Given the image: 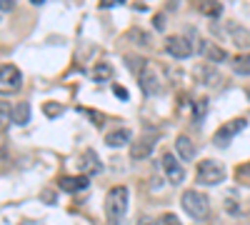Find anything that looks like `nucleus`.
<instances>
[{
  "mask_svg": "<svg viewBox=\"0 0 250 225\" xmlns=\"http://www.w3.org/2000/svg\"><path fill=\"white\" fill-rule=\"evenodd\" d=\"M125 213H128V188L115 185L105 195V220H108V225H120Z\"/></svg>",
  "mask_w": 250,
  "mask_h": 225,
  "instance_id": "nucleus-1",
  "label": "nucleus"
},
{
  "mask_svg": "<svg viewBox=\"0 0 250 225\" xmlns=\"http://www.w3.org/2000/svg\"><path fill=\"white\" fill-rule=\"evenodd\" d=\"M180 203H183V210L195 220H203L210 213V200H208V195H203L200 190H185Z\"/></svg>",
  "mask_w": 250,
  "mask_h": 225,
  "instance_id": "nucleus-2",
  "label": "nucleus"
},
{
  "mask_svg": "<svg viewBox=\"0 0 250 225\" xmlns=\"http://www.w3.org/2000/svg\"><path fill=\"white\" fill-rule=\"evenodd\" d=\"M195 178H198L200 185H218V183L225 180V168L218 160H200Z\"/></svg>",
  "mask_w": 250,
  "mask_h": 225,
  "instance_id": "nucleus-3",
  "label": "nucleus"
},
{
  "mask_svg": "<svg viewBox=\"0 0 250 225\" xmlns=\"http://www.w3.org/2000/svg\"><path fill=\"white\" fill-rule=\"evenodd\" d=\"M20 88H23V73L13 63L0 65V95H15Z\"/></svg>",
  "mask_w": 250,
  "mask_h": 225,
  "instance_id": "nucleus-4",
  "label": "nucleus"
},
{
  "mask_svg": "<svg viewBox=\"0 0 250 225\" xmlns=\"http://www.w3.org/2000/svg\"><path fill=\"white\" fill-rule=\"evenodd\" d=\"M248 128V120L245 118H233V120H228V123H223V125L215 130V135H213V140H215V145H220V148H225L228 143H230L238 133H243Z\"/></svg>",
  "mask_w": 250,
  "mask_h": 225,
  "instance_id": "nucleus-5",
  "label": "nucleus"
},
{
  "mask_svg": "<svg viewBox=\"0 0 250 225\" xmlns=\"http://www.w3.org/2000/svg\"><path fill=\"white\" fill-rule=\"evenodd\" d=\"M138 80H140V88H143L145 95H158L163 90V78L158 75V68L150 65V63H145V68L140 70Z\"/></svg>",
  "mask_w": 250,
  "mask_h": 225,
  "instance_id": "nucleus-6",
  "label": "nucleus"
},
{
  "mask_svg": "<svg viewBox=\"0 0 250 225\" xmlns=\"http://www.w3.org/2000/svg\"><path fill=\"white\" fill-rule=\"evenodd\" d=\"M165 50L170 53V58H178V60H185L193 55V43L183 35H168L165 38Z\"/></svg>",
  "mask_w": 250,
  "mask_h": 225,
  "instance_id": "nucleus-7",
  "label": "nucleus"
},
{
  "mask_svg": "<svg viewBox=\"0 0 250 225\" xmlns=\"http://www.w3.org/2000/svg\"><path fill=\"white\" fill-rule=\"evenodd\" d=\"M155 143H158V135L155 133H145L140 138L133 140V145H130V158L133 160H145V158H150L153 148H155Z\"/></svg>",
  "mask_w": 250,
  "mask_h": 225,
  "instance_id": "nucleus-8",
  "label": "nucleus"
},
{
  "mask_svg": "<svg viewBox=\"0 0 250 225\" xmlns=\"http://www.w3.org/2000/svg\"><path fill=\"white\" fill-rule=\"evenodd\" d=\"M163 170H165V175H168V180L173 183V185H180V183L185 180V170L180 165V160L170 153L163 155Z\"/></svg>",
  "mask_w": 250,
  "mask_h": 225,
  "instance_id": "nucleus-9",
  "label": "nucleus"
},
{
  "mask_svg": "<svg viewBox=\"0 0 250 225\" xmlns=\"http://www.w3.org/2000/svg\"><path fill=\"white\" fill-rule=\"evenodd\" d=\"M225 33L230 35V40H233V45H238V48H250V30L245 28V25H240V23H235V20H230V23H225Z\"/></svg>",
  "mask_w": 250,
  "mask_h": 225,
  "instance_id": "nucleus-10",
  "label": "nucleus"
},
{
  "mask_svg": "<svg viewBox=\"0 0 250 225\" xmlns=\"http://www.w3.org/2000/svg\"><path fill=\"white\" fill-rule=\"evenodd\" d=\"M78 168L83 170V175H98L100 170H103V163H100V158H98V153L95 150H85L80 158H78Z\"/></svg>",
  "mask_w": 250,
  "mask_h": 225,
  "instance_id": "nucleus-11",
  "label": "nucleus"
},
{
  "mask_svg": "<svg viewBox=\"0 0 250 225\" xmlns=\"http://www.w3.org/2000/svg\"><path fill=\"white\" fill-rule=\"evenodd\" d=\"M200 55L208 60V63H225L228 60V53L220 48V45H215V43H210V40H203L200 43Z\"/></svg>",
  "mask_w": 250,
  "mask_h": 225,
  "instance_id": "nucleus-12",
  "label": "nucleus"
},
{
  "mask_svg": "<svg viewBox=\"0 0 250 225\" xmlns=\"http://www.w3.org/2000/svg\"><path fill=\"white\" fill-rule=\"evenodd\" d=\"M90 185V178L88 175H65L60 178V188L65 193H80Z\"/></svg>",
  "mask_w": 250,
  "mask_h": 225,
  "instance_id": "nucleus-13",
  "label": "nucleus"
},
{
  "mask_svg": "<svg viewBox=\"0 0 250 225\" xmlns=\"http://www.w3.org/2000/svg\"><path fill=\"white\" fill-rule=\"evenodd\" d=\"M175 150L183 160H193L198 155V148H195V143L188 138V135H178L175 138Z\"/></svg>",
  "mask_w": 250,
  "mask_h": 225,
  "instance_id": "nucleus-14",
  "label": "nucleus"
},
{
  "mask_svg": "<svg viewBox=\"0 0 250 225\" xmlns=\"http://www.w3.org/2000/svg\"><path fill=\"white\" fill-rule=\"evenodd\" d=\"M130 138H133V133H130L128 128H118V130L108 133L105 145H108V148H123V145H130Z\"/></svg>",
  "mask_w": 250,
  "mask_h": 225,
  "instance_id": "nucleus-15",
  "label": "nucleus"
},
{
  "mask_svg": "<svg viewBox=\"0 0 250 225\" xmlns=\"http://www.w3.org/2000/svg\"><path fill=\"white\" fill-rule=\"evenodd\" d=\"M198 8L208 18H220L223 15V5L218 3V0H198Z\"/></svg>",
  "mask_w": 250,
  "mask_h": 225,
  "instance_id": "nucleus-16",
  "label": "nucleus"
},
{
  "mask_svg": "<svg viewBox=\"0 0 250 225\" xmlns=\"http://www.w3.org/2000/svg\"><path fill=\"white\" fill-rule=\"evenodd\" d=\"M195 75H200V83H203V85H220V75H218L215 70H210L208 65L195 68Z\"/></svg>",
  "mask_w": 250,
  "mask_h": 225,
  "instance_id": "nucleus-17",
  "label": "nucleus"
},
{
  "mask_svg": "<svg viewBox=\"0 0 250 225\" xmlns=\"http://www.w3.org/2000/svg\"><path fill=\"white\" fill-rule=\"evenodd\" d=\"M30 120V103H18L15 108H13V123L15 125H25V123Z\"/></svg>",
  "mask_w": 250,
  "mask_h": 225,
  "instance_id": "nucleus-18",
  "label": "nucleus"
},
{
  "mask_svg": "<svg viewBox=\"0 0 250 225\" xmlns=\"http://www.w3.org/2000/svg\"><path fill=\"white\" fill-rule=\"evenodd\" d=\"M90 75H93L95 83H105V80L113 78V65H110V63H98V65L93 68Z\"/></svg>",
  "mask_w": 250,
  "mask_h": 225,
  "instance_id": "nucleus-19",
  "label": "nucleus"
},
{
  "mask_svg": "<svg viewBox=\"0 0 250 225\" xmlns=\"http://www.w3.org/2000/svg\"><path fill=\"white\" fill-rule=\"evenodd\" d=\"M10 120H13V108L8 100L0 98V133H5L10 128Z\"/></svg>",
  "mask_w": 250,
  "mask_h": 225,
  "instance_id": "nucleus-20",
  "label": "nucleus"
},
{
  "mask_svg": "<svg viewBox=\"0 0 250 225\" xmlns=\"http://www.w3.org/2000/svg\"><path fill=\"white\" fill-rule=\"evenodd\" d=\"M233 70H235L238 75L250 78V53H243V55L233 58Z\"/></svg>",
  "mask_w": 250,
  "mask_h": 225,
  "instance_id": "nucleus-21",
  "label": "nucleus"
},
{
  "mask_svg": "<svg viewBox=\"0 0 250 225\" xmlns=\"http://www.w3.org/2000/svg\"><path fill=\"white\" fill-rule=\"evenodd\" d=\"M205 115H208V98H195L193 100V120L203 123Z\"/></svg>",
  "mask_w": 250,
  "mask_h": 225,
  "instance_id": "nucleus-22",
  "label": "nucleus"
},
{
  "mask_svg": "<svg viewBox=\"0 0 250 225\" xmlns=\"http://www.w3.org/2000/svg\"><path fill=\"white\" fill-rule=\"evenodd\" d=\"M128 40H133V43L135 45H150V38H148V33H145V30H140V28H130L128 30Z\"/></svg>",
  "mask_w": 250,
  "mask_h": 225,
  "instance_id": "nucleus-23",
  "label": "nucleus"
},
{
  "mask_svg": "<svg viewBox=\"0 0 250 225\" xmlns=\"http://www.w3.org/2000/svg\"><path fill=\"white\" fill-rule=\"evenodd\" d=\"M145 63H148V60H143V58H138V55H130V58H125V65H128L135 75H140V70L145 68Z\"/></svg>",
  "mask_w": 250,
  "mask_h": 225,
  "instance_id": "nucleus-24",
  "label": "nucleus"
},
{
  "mask_svg": "<svg viewBox=\"0 0 250 225\" xmlns=\"http://www.w3.org/2000/svg\"><path fill=\"white\" fill-rule=\"evenodd\" d=\"M158 225H183V223H180V218L175 213H163L158 218Z\"/></svg>",
  "mask_w": 250,
  "mask_h": 225,
  "instance_id": "nucleus-25",
  "label": "nucleus"
},
{
  "mask_svg": "<svg viewBox=\"0 0 250 225\" xmlns=\"http://www.w3.org/2000/svg\"><path fill=\"white\" fill-rule=\"evenodd\" d=\"M235 175H238L240 183H250V163H243V165L235 170Z\"/></svg>",
  "mask_w": 250,
  "mask_h": 225,
  "instance_id": "nucleus-26",
  "label": "nucleus"
},
{
  "mask_svg": "<svg viewBox=\"0 0 250 225\" xmlns=\"http://www.w3.org/2000/svg\"><path fill=\"white\" fill-rule=\"evenodd\" d=\"M43 110H45V115L58 118V115L62 113V105H60V103H45V105H43Z\"/></svg>",
  "mask_w": 250,
  "mask_h": 225,
  "instance_id": "nucleus-27",
  "label": "nucleus"
},
{
  "mask_svg": "<svg viewBox=\"0 0 250 225\" xmlns=\"http://www.w3.org/2000/svg\"><path fill=\"white\" fill-rule=\"evenodd\" d=\"M83 113H88L90 118H93V123H95V125H103V123H105V115H103V113H98V110H85V108H80Z\"/></svg>",
  "mask_w": 250,
  "mask_h": 225,
  "instance_id": "nucleus-28",
  "label": "nucleus"
},
{
  "mask_svg": "<svg viewBox=\"0 0 250 225\" xmlns=\"http://www.w3.org/2000/svg\"><path fill=\"white\" fill-rule=\"evenodd\" d=\"M128 0H100V8H118V5H125Z\"/></svg>",
  "mask_w": 250,
  "mask_h": 225,
  "instance_id": "nucleus-29",
  "label": "nucleus"
},
{
  "mask_svg": "<svg viewBox=\"0 0 250 225\" xmlns=\"http://www.w3.org/2000/svg\"><path fill=\"white\" fill-rule=\"evenodd\" d=\"M15 3H18V0H0V10H3V13H10V10L15 8Z\"/></svg>",
  "mask_w": 250,
  "mask_h": 225,
  "instance_id": "nucleus-30",
  "label": "nucleus"
},
{
  "mask_svg": "<svg viewBox=\"0 0 250 225\" xmlns=\"http://www.w3.org/2000/svg\"><path fill=\"white\" fill-rule=\"evenodd\" d=\"M113 90H115V95H118L120 100H128V90H125L123 85H113Z\"/></svg>",
  "mask_w": 250,
  "mask_h": 225,
  "instance_id": "nucleus-31",
  "label": "nucleus"
},
{
  "mask_svg": "<svg viewBox=\"0 0 250 225\" xmlns=\"http://www.w3.org/2000/svg\"><path fill=\"white\" fill-rule=\"evenodd\" d=\"M155 28H158V30H163V28H165V15H163V13H158V15H155Z\"/></svg>",
  "mask_w": 250,
  "mask_h": 225,
  "instance_id": "nucleus-32",
  "label": "nucleus"
},
{
  "mask_svg": "<svg viewBox=\"0 0 250 225\" xmlns=\"http://www.w3.org/2000/svg\"><path fill=\"white\" fill-rule=\"evenodd\" d=\"M138 225H158V223H155V220H150L148 215H143V218L138 220Z\"/></svg>",
  "mask_w": 250,
  "mask_h": 225,
  "instance_id": "nucleus-33",
  "label": "nucleus"
},
{
  "mask_svg": "<svg viewBox=\"0 0 250 225\" xmlns=\"http://www.w3.org/2000/svg\"><path fill=\"white\" fill-rule=\"evenodd\" d=\"M30 3H33V5H43V3H45V0H30Z\"/></svg>",
  "mask_w": 250,
  "mask_h": 225,
  "instance_id": "nucleus-34",
  "label": "nucleus"
}]
</instances>
